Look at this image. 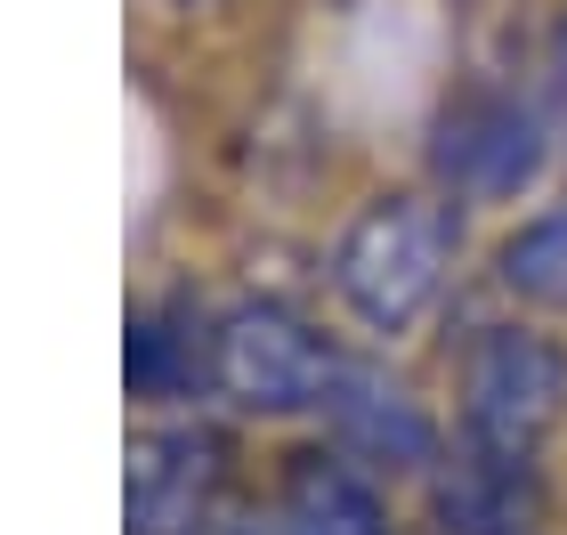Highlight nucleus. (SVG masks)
<instances>
[{
  "instance_id": "obj_1",
  "label": "nucleus",
  "mask_w": 567,
  "mask_h": 535,
  "mask_svg": "<svg viewBox=\"0 0 567 535\" xmlns=\"http://www.w3.org/2000/svg\"><path fill=\"white\" fill-rule=\"evenodd\" d=\"M478 260L486 227L398 163L349 187L341 203H324L300 276L357 349L430 357V341L478 300Z\"/></svg>"
},
{
  "instance_id": "obj_2",
  "label": "nucleus",
  "mask_w": 567,
  "mask_h": 535,
  "mask_svg": "<svg viewBox=\"0 0 567 535\" xmlns=\"http://www.w3.org/2000/svg\"><path fill=\"white\" fill-rule=\"evenodd\" d=\"M405 171L462 203L478 227H503L567 178V122L535 90V73L511 58V41L471 49L430 82L414 138H405Z\"/></svg>"
},
{
  "instance_id": "obj_3",
  "label": "nucleus",
  "mask_w": 567,
  "mask_h": 535,
  "mask_svg": "<svg viewBox=\"0 0 567 535\" xmlns=\"http://www.w3.org/2000/svg\"><path fill=\"white\" fill-rule=\"evenodd\" d=\"M357 341L324 317L300 268L219 260V333H212V414L251 446L308 439L341 390Z\"/></svg>"
},
{
  "instance_id": "obj_4",
  "label": "nucleus",
  "mask_w": 567,
  "mask_h": 535,
  "mask_svg": "<svg viewBox=\"0 0 567 535\" xmlns=\"http://www.w3.org/2000/svg\"><path fill=\"white\" fill-rule=\"evenodd\" d=\"M422 366L446 398V430L462 454L559 471V446H567V325L559 317H527L478 292L430 341Z\"/></svg>"
},
{
  "instance_id": "obj_5",
  "label": "nucleus",
  "mask_w": 567,
  "mask_h": 535,
  "mask_svg": "<svg viewBox=\"0 0 567 535\" xmlns=\"http://www.w3.org/2000/svg\"><path fill=\"white\" fill-rule=\"evenodd\" d=\"M212 333H219V260L146 251L122 292V405L131 422L212 414Z\"/></svg>"
},
{
  "instance_id": "obj_6",
  "label": "nucleus",
  "mask_w": 567,
  "mask_h": 535,
  "mask_svg": "<svg viewBox=\"0 0 567 535\" xmlns=\"http://www.w3.org/2000/svg\"><path fill=\"white\" fill-rule=\"evenodd\" d=\"M260 446L219 414L131 422L122 439V535H212L251 503Z\"/></svg>"
},
{
  "instance_id": "obj_7",
  "label": "nucleus",
  "mask_w": 567,
  "mask_h": 535,
  "mask_svg": "<svg viewBox=\"0 0 567 535\" xmlns=\"http://www.w3.org/2000/svg\"><path fill=\"white\" fill-rule=\"evenodd\" d=\"M308 439L341 446L349 463H365L373 479H390V487L414 495L422 479L446 463L454 430H446V398H437V381L422 357H381V349H357L341 390L324 398V414Z\"/></svg>"
},
{
  "instance_id": "obj_8",
  "label": "nucleus",
  "mask_w": 567,
  "mask_h": 535,
  "mask_svg": "<svg viewBox=\"0 0 567 535\" xmlns=\"http://www.w3.org/2000/svg\"><path fill=\"white\" fill-rule=\"evenodd\" d=\"M478 292L527 317H559L567 325V178L527 203L519 219L486 227V260H478Z\"/></svg>"
},
{
  "instance_id": "obj_9",
  "label": "nucleus",
  "mask_w": 567,
  "mask_h": 535,
  "mask_svg": "<svg viewBox=\"0 0 567 535\" xmlns=\"http://www.w3.org/2000/svg\"><path fill=\"white\" fill-rule=\"evenodd\" d=\"M268 17V0H131V33L146 65H212L219 49H236L251 24Z\"/></svg>"
},
{
  "instance_id": "obj_10",
  "label": "nucleus",
  "mask_w": 567,
  "mask_h": 535,
  "mask_svg": "<svg viewBox=\"0 0 567 535\" xmlns=\"http://www.w3.org/2000/svg\"><path fill=\"white\" fill-rule=\"evenodd\" d=\"M511 58L535 73V90H544L551 114L567 122V0H544V9L519 17V33H511Z\"/></svg>"
}]
</instances>
